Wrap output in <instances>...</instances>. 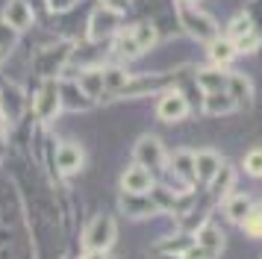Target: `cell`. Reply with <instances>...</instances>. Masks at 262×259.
Instances as JSON below:
<instances>
[{
  "mask_svg": "<svg viewBox=\"0 0 262 259\" xmlns=\"http://www.w3.org/2000/svg\"><path fill=\"white\" fill-rule=\"evenodd\" d=\"M3 21L9 24L15 33H24V30L33 27L36 12H33V6H30L27 0H6V6H3Z\"/></svg>",
  "mask_w": 262,
  "mask_h": 259,
  "instance_id": "11",
  "label": "cell"
},
{
  "mask_svg": "<svg viewBox=\"0 0 262 259\" xmlns=\"http://www.w3.org/2000/svg\"><path fill=\"white\" fill-rule=\"evenodd\" d=\"M133 162L144 165V168H150V171H165L168 168V150L162 139L154 136V133H144L142 139L136 141V147H133Z\"/></svg>",
  "mask_w": 262,
  "mask_h": 259,
  "instance_id": "4",
  "label": "cell"
},
{
  "mask_svg": "<svg viewBox=\"0 0 262 259\" xmlns=\"http://www.w3.org/2000/svg\"><path fill=\"white\" fill-rule=\"evenodd\" d=\"M150 259H183V253H174V250H156Z\"/></svg>",
  "mask_w": 262,
  "mask_h": 259,
  "instance_id": "36",
  "label": "cell"
},
{
  "mask_svg": "<svg viewBox=\"0 0 262 259\" xmlns=\"http://www.w3.org/2000/svg\"><path fill=\"white\" fill-rule=\"evenodd\" d=\"M15 45H18V33H15L3 18H0V50H6V53H9Z\"/></svg>",
  "mask_w": 262,
  "mask_h": 259,
  "instance_id": "31",
  "label": "cell"
},
{
  "mask_svg": "<svg viewBox=\"0 0 262 259\" xmlns=\"http://www.w3.org/2000/svg\"><path fill=\"white\" fill-rule=\"evenodd\" d=\"M227 77L230 71L221 68V65H209V68L194 71V85L201 92H215V89H227Z\"/></svg>",
  "mask_w": 262,
  "mask_h": 259,
  "instance_id": "18",
  "label": "cell"
},
{
  "mask_svg": "<svg viewBox=\"0 0 262 259\" xmlns=\"http://www.w3.org/2000/svg\"><path fill=\"white\" fill-rule=\"evenodd\" d=\"M121 209L127 212L130 218H150L159 206H156V200L150 198V191L147 195H121Z\"/></svg>",
  "mask_w": 262,
  "mask_h": 259,
  "instance_id": "15",
  "label": "cell"
},
{
  "mask_svg": "<svg viewBox=\"0 0 262 259\" xmlns=\"http://www.w3.org/2000/svg\"><path fill=\"white\" fill-rule=\"evenodd\" d=\"M221 165H224V159H221L218 150H209V147H206V150H198L194 153V177H198V183L209 186Z\"/></svg>",
  "mask_w": 262,
  "mask_h": 259,
  "instance_id": "13",
  "label": "cell"
},
{
  "mask_svg": "<svg viewBox=\"0 0 262 259\" xmlns=\"http://www.w3.org/2000/svg\"><path fill=\"white\" fill-rule=\"evenodd\" d=\"M154 186H156L154 171L139 165V162H133L130 168H124V174H121V191H127V195H147Z\"/></svg>",
  "mask_w": 262,
  "mask_h": 259,
  "instance_id": "9",
  "label": "cell"
},
{
  "mask_svg": "<svg viewBox=\"0 0 262 259\" xmlns=\"http://www.w3.org/2000/svg\"><path fill=\"white\" fill-rule=\"evenodd\" d=\"M262 47V35L253 30V33H248V35H242V38H236V50L238 53H256Z\"/></svg>",
  "mask_w": 262,
  "mask_h": 259,
  "instance_id": "30",
  "label": "cell"
},
{
  "mask_svg": "<svg viewBox=\"0 0 262 259\" xmlns=\"http://www.w3.org/2000/svg\"><path fill=\"white\" fill-rule=\"evenodd\" d=\"M112 50H115L121 59H127V62L136 59V56H142V47L136 45V38L130 35V30H118V38H115Z\"/></svg>",
  "mask_w": 262,
  "mask_h": 259,
  "instance_id": "26",
  "label": "cell"
},
{
  "mask_svg": "<svg viewBox=\"0 0 262 259\" xmlns=\"http://www.w3.org/2000/svg\"><path fill=\"white\" fill-rule=\"evenodd\" d=\"M77 3V0H48V6H50V12H68Z\"/></svg>",
  "mask_w": 262,
  "mask_h": 259,
  "instance_id": "33",
  "label": "cell"
},
{
  "mask_svg": "<svg viewBox=\"0 0 262 259\" xmlns=\"http://www.w3.org/2000/svg\"><path fill=\"white\" fill-rule=\"evenodd\" d=\"M250 209H253V200H250L248 195H227V198H224V215H227V221L242 224L245 218H248Z\"/></svg>",
  "mask_w": 262,
  "mask_h": 259,
  "instance_id": "22",
  "label": "cell"
},
{
  "mask_svg": "<svg viewBox=\"0 0 262 259\" xmlns=\"http://www.w3.org/2000/svg\"><path fill=\"white\" fill-rule=\"evenodd\" d=\"M71 53H74V45L71 41H48V45H38L33 50V71L38 77H59L62 71L68 68L71 62Z\"/></svg>",
  "mask_w": 262,
  "mask_h": 259,
  "instance_id": "1",
  "label": "cell"
},
{
  "mask_svg": "<svg viewBox=\"0 0 262 259\" xmlns=\"http://www.w3.org/2000/svg\"><path fill=\"white\" fill-rule=\"evenodd\" d=\"M165 171H171L174 177L186 180V183H194V180H198V177H194V153L191 150H177L171 159H168Z\"/></svg>",
  "mask_w": 262,
  "mask_h": 259,
  "instance_id": "21",
  "label": "cell"
},
{
  "mask_svg": "<svg viewBox=\"0 0 262 259\" xmlns=\"http://www.w3.org/2000/svg\"><path fill=\"white\" fill-rule=\"evenodd\" d=\"M233 186H236V171H233L230 165H221V168H218V174L212 177V183H209L212 198L215 200H224L227 195H233Z\"/></svg>",
  "mask_w": 262,
  "mask_h": 259,
  "instance_id": "24",
  "label": "cell"
},
{
  "mask_svg": "<svg viewBox=\"0 0 262 259\" xmlns=\"http://www.w3.org/2000/svg\"><path fill=\"white\" fill-rule=\"evenodd\" d=\"M238 106L233 100V94L227 89H215V92H203V112L209 118H224V115H233Z\"/></svg>",
  "mask_w": 262,
  "mask_h": 259,
  "instance_id": "12",
  "label": "cell"
},
{
  "mask_svg": "<svg viewBox=\"0 0 262 259\" xmlns=\"http://www.w3.org/2000/svg\"><path fill=\"white\" fill-rule=\"evenodd\" d=\"M130 35L136 38V45L142 47V53H147V50H154L156 41H159V30H156L154 21H139L130 27Z\"/></svg>",
  "mask_w": 262,
  "mask_h": 259,
  "instance_id": "23",
  "label": "cell"
},
{
  "mask_svg": "<svg viewBox=\"0 0 262 259\" xmlns=\"http://www.w3.org/2000/svg\"><path fill=\"white\" fill-rule=\"evenodd\" d=\"M121 30V12L109 9V6H97L92 15H89V41H109L112 35H118Z\"/></svg>",
  "mask_w": 262,
  "mask_h": 259,
  "instance_id": "6",
  "label": "cell"
},
{
  "mask_svg": "<svg viewBox=\"0 0 262 259\" xmlns=\"http://www.w3.org/2000/svg\"><path fill=\"white\" fill-rule=\"evenodd\" d=\"M242 230L250 235V239H259L262 235V206H253L248 212V218L242 221Z\"/></svg>",
  "mask_w": 262,
  "mask_h": 259,
  "instance_id": "28",
  "label": "cell"
},
{
  "mask_svg": "<svg viewBox=\"0 0 262 259\" xmlns=\"http://www.w3.org/2000/svg\"><path fill=\"white\" fill-rule=\"evenodd\" d=\"M242 162H245V171H248L250 177L262 180V147H253V150H248Z\"/></svg>",
  "mask_w": 262,
  "mask_h": 259,
  "instance_id": "29",
  "label": "cell"
},
{
  "mask_svg": "<svg viewBox=\"0 0 262 259\" xmlns=\"http://www.w3.org/2000/svg\"><path fill=\"white\" fill-rule=\"evenodd\" d=\"M6 127H9V121L3 118V112H0V144L6 141Z\"/></svg>",
  "mask_w": 262,
  "mask_h": 259,
  "instance_id": "37",
  "label": "cell"
},
{
  "mask_svg": "<svg viewBox=\"0 0 262 259\" xmlns=\"http://www.w3.org/2000/svg\"><path fill=\"white\" fill-rule=\"evenodd\" d=\"M27 109V94L21 85H15V82H6L3 89H0V112H3V118L12 124V121H18V118L24 115Z\"/></svg>",
  "mask_w": 262,
  "mask_h": 259,
  "instance_id": "10",
  "label": "cell"
},
{
  "mask_svg": "<svg viewBox=\"0 0 262 259\" xmlns=\"http://www.w3.org/2000/svg\"><path fill=\"white\" fill-rule=\"evenodd\" d=\"M53 159H56V171H59L62 177H74V174L83 171L85 150L77 141H59L56 150H53Z\"/></svg>",
  "mask_w": 262,
  "mask_h": 259,
  "instance_id": "8",
  "label": "cell"
},
{
  "mask_svg": "<svg viewBox=\"0 0 262 259\" xmlns=\"http://www.w3.org/2000/svg\"><path fill=\"white\" fill-rule=\"evenodd\" d=\"M256 30V24H253V18H250L248 12H238L233 21L227 24V38H242V35H248V33H253Z\"/></svg>",
  "mask_w": 262,
  "mask_h": 259,
  "instance_id": "27",
  "label": "cell"
},
{
  "mask_svg": "<svg viewBox=\"0 0 262 259\" xmlns=\"http://www.w3.org/2000/svg\"><path fill=\"white\" fill-rule=\"evenodd\" d=\"M180 3H198V0H180Z\"/></svg>",
  "mask_w": 262,
  "mask_h": 259,
  "instance_id": "39",
  "label": "cell"
},
{
  "mask_svg": "<svg viewBox=\"0 0 262 259\" xmlns=\"http://www.w3.org/2000/svg\"><path fill=\"white\" fill-rule=\"evenodd\" d=\"M77 85H80L92 100H100V97H103V65H95V68H80Z\"/></svg>",
  "mask_w": 262,
  "mask_h": 259,
  "instance_id": "19",
  "label": "cell"
},
{
  "mask_svg": "<svg viewBox=\"0 0 262 259\" xmlns=\"http://www.w3.org/2000/svg\"><path fill=\"white\" fill-rule=\"evenodd\" d=\"M103 6H109V9H115V12H124L127 6H130V0H100Z\"/></svg>",
  "mask_w": 262,
  "mask_h": 259,
  "instance_id": "35",
  "label": "cell"
},
{
  "mask_svg": "<svg viewBox=\"0 0 262 259\" xmlns=\"http://www.w3.org/2000/svg\"><path fill=\"white\" fill-rule=\"evenodd\" d=\"M177 15H180V27L186 30V33L194 38V41H203V45H209L212 38H218V21H215L212 15H206V12L194 9L191 3H180L177 6Z\"/></svg>",
  "mask_w": 262,
  "mask_h": 259,
  "instance_id": "2",
  "label": "cell"
},
{
  "mask_svg": "<svg viewBox=\"0 0 262 259\" xmlns=\"http://www.w3.org/2000/svg\"><path fill=\"white\" fill-rule=\"evenodd\" d=\"M80 259H109V250H95V247H85Z\"/></svg>",
  "mask_w": 262,
  "mask_h": 259,
  "instance_id": "34",
  "label": "cell"
},
{
  "mask_svg": "<svg viewBox=\"0 0 262 259\" xmlns=\"http://www.w3.org/2000/svg\"><path fill=\"white\" fill-rule=\"evenodd\" d=\"M227 92L233 94V100H236L238 109H248V106L253 103V82H250L245 74L230 71V77H227Z\"/></svg>",
  "mask_w": 262,
  "mask_h": 259,
  "instance_id": "16",
  "label": "cell"
},
{
  "mask_svg": "<svg viewBox=\"0 0 262 259\" xmlns=\"http://www.w3.org/2000/svg\"><path fill=\"white\" fill-rule=\"evenodd\" d=\"M194 242L209 253V259H218L221 256V250H224V245H227L224 233H221L215 224H201V227L194 230Z\"/></svg>",
  "mask_w": 262,
  "mask_h": 259,
  "instance_id": "14",
  "label": "cell"
},
{
  "mask_svg": "<svg viewBox=\"0 0 262 259\" xmlns=\"http://www.w3.org/2000/svg\"><path fill=\"white\" fill-rule=\"evenodd\" d=\"M206 47H209V62H212V65H221V68H230V65H233V59L238 56L236 41H233V38H227V35L212 38Z\"/></svg>",
  "mask_w": 262,
  "mask_h": 259,
  "instance_id": "17",
  "label": "cell"
},
{
  "mask_svg": "<svg viewBox=\"0 0 262 259\" xmlns=\"http://www.w3.org/2000/svg\"><path fill=\"white\" fill-rule=\"evenodd\" d=\"M189 109H191L189 97L180 89H165V94L156 103V118L165 121V124H180L183 118H189Z\"/></svg>",
  "mask_w": 262,
  "mask_h": 259,
  "instance_id": "7",
  "label": "cell"
},
{
  "mask_svg": "<svg viewBox=\"0 0 262 259\" xmlns=\"http://www.w3.org/2000/svg\"><path fill=\"white\" fill-rule=\"evenodd\" d=\"M33 112L38 121H53L62 112V89L56 77H45L38 85L36 97H33Z\"/></svg>",
  "mask_w": 262,
  "mask_h": 259,
  "instance_id": "3",
  "label": "cell"
},
{
  "mask_svg": "<svg viewBox=\"0 0 262 259\" xmlns=\"http://www.w3.org/2000/svg\"><path fill=\"white\" fill-rule=\"evenodd\" d=\"M127 80H130L127 68H121V65H103V97L109 100ZM103 97H100V100H103Z\"/></svg>",
  "mask_w": 262,
  "mask_h": 259,
  "instance_id": "25",
  "label": "cell"
},
{
  "mask_svg": "<svg viewBox=\"0 0 262 259\" xmlns=\"http://www.w3.org/2000/svg\"><path fill=\"white\" fill-rule=\"evenodd\" d=\"M62 89V109H71V112H80V109H89V106L95 103L89 94L77 85V80L74 82H59Z\"/></svg>",
  "mask_w": 262,
  "mask_h": 259,
  "instance_id": "20",
  "label": "cell"
},
{
  "mask_svg": "<svg viewBox=\"0 0 262 259\" xmlns=\"http://www.w3.org/2000/svg\"><path fill=\"white\" fill-rule=\"evenodd\" d=\"M115 235H118V227H115V218L100 212L92 218V224L85 227L83 233V247H95V250H109L115 245Z\"/></svg>",
  "mask_w": 262,
  "mask_h": 259,
  "instance_id": "5",
  "label": "cell"
},
{
  "mask_svg": "<svg viewBox=\"0 0 262 259\" xmlns=\"http://www.w3.org/2000/svg\"><path fill=\"white\" fill-rule=\"evenodd\" d=\"M183 259H209V253H206L198 242H191V245L183 250Z\"/></svg>",
  "mask_w": 262,
  "mask_h": 259,
  "instance_id": "32",
  "label": "cell"
},
{
  "mask_svg": "<svg viewBox=\"0 0 262 259\" xmlns=\"http://www.w3.org/2000/svg\"><path fill=\"white\" fill-rule=\"evenodd\" d=\"M9 56V53H6V50H0V62H3V59Z\"/></svg>",
  "mask_w": 262,
  "mask_h": 259,
  "instance_id": "38",
  "label": "cell"
}]
</instances>
